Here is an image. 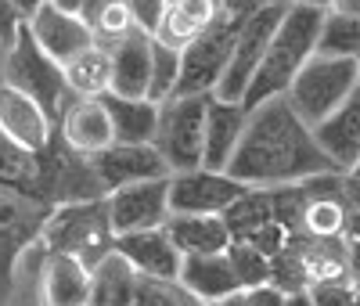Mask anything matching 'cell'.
<instances>
[{"label": "cell", "mask_w": 360, "mask_h": 306, "mask_svg": "<svg viewBox=\"0 0 360 306\" xmlns=\"http://www.w3.org/2000/svg\"><path fill=\"white\" fill-rule=\"evenodd\" d=\"M227 173L242 180L245 188L270 191V188H285V184H299L339 170L317 144L314 127L299 119L288 98H274L249 112L245 137L238 144Z\"/></svg>", "instance_id": "obj_1"}, {"label": "cell", "mask_w": 360, "mask_h": 306, "mask_svg": "<svg viewBox=\"0 0 360 306\" xmlns=\"http://www.w3.org/2000/svg\"><path fill=\"white\" fill-rule=\"evenodd\" d=\"M324 8L317 4H295L288 8L281 29L274 33L266 47V58L259 72L252 76L249 90H245V108H259L263 101H274V98H285L295 76L310 65V58L317 54V40H321V25H324Z\"/></svg>", "instance_id": "obj_2"}, {"label": "cell", "mask_w": 360, "mask_h": 306, "mask_svg": "<svg viewBox=\"0 0 360 306\" xmlns=\"http://www.w3.org/2000/svg\"><path fill=\"white\" fill-rule=\"evenodd\" d=\"M44 245L51 253L76 256L94 270L101 260L115 253V227H112L108 198L54 205L51 220L44 227Z\"/></svg>", "instance_id": "obj_3"}, {"label": "cell", "mask_w": 360, "mask_h": 306, "mask_svg": "<svg viewBox=\"0 0 360 306\" xmlns=\"http://www.w3.org/2000/svg\"><path fill=\"white\" fill-rule=\"evenodd\" d=\"M0 79H4L8 87H15V90H22V94H29V98H37L54 122L62 119V112L76 98L69 90L65 69L37 44V37H33V29H29L25 18L18 25V37H15L8 58H4V65H0Z\"/></svg>", "instance_id": "obj_4"}, {"label": "cell", "mask_w": 360, "mask_h": 306, "mask_svg": "<svg viewBox=\"0 0 360 306\" xmlns=\"http://www.w3.org/2000/svg\"><path fill=\"white\" fill-rule=\"evenodd\" d=\"M360 90V58H324L314 54L310 65L295 76L288 90V105L307 127H321Z\"/></svg>", "instance_id": "obj_5"}, {"label": "cell", "mask_w": 360, "mask_h": 306, "mask_svg": "<svg viewBox=\"0 0 360 306\" xmlns=\"http://www.w3.org/2000/svg\"><path fill=\"white\" fill-rule=\"evenodd\" d=\"M209 98H169L162 101L159 112V130H155V148L169 173H188L205 166V112Z\"/></svg>", "instance_id": "obj_6"}, {"label": "cell", "mask_w": 360, "mask_h": 306, "mask_svg": "<svg viewBox=\"0 0 360 306\" xmlns=\"http://www.w3.org/2000/svg\"><path fill=\"white\" fill-rule=\"evenodd\" d=\"M238 29H242V22H234V18L224 15L217 25H209L195 44H188L184 51H180V79H176V94L173 98L217 94V87H220V79H224V72L231 65Z\"/></svg>", "instance_id": "obj_7"}, {"label": "cell", "mask_w": 360, "mask_h": 306, "mask_svg": "<svg viewBox=\"0 0 360 306\" xmlns=\"http://www.w3.org/2000/svg\"><path fill=\"white\" fill-rule=\"evenodd\" d=\"M51 212H54V205L47 198L25 191V188L0 184V302H4L8 278H11L18 253L44 238Z\"/></svg>", "instance_id": "obj_8"}, {"label": "cell", "mask_w": 360, "mask_h": 306, "mask_svg": "<svg viewBox=\"0 0 360 306\" xmlns=\"http://www.w3.org/2000/svg\"><path fill=\"white\" fill-rule=\"evenodd\" d=\"M288 8L281 4H266L263 11H256L252 18L242 22L238 29V40H234V54H231V65L217 87V98L220 101H245V90L252 83V76L259 72L263 58H266V47L274 40V33L281 29Z\"/></svg>", "instance_id": "obj_9"}, {"label": "cell", "mask_w": 360, "mask_h": 306, "mask_svg": "<svg viewBox=\"0 0 360 306\" xmlns=\"http://www.w3.org/2000/svg\"><path fill=\"white\" fill-rule=\"evenodd\" d=\"M249 188L242 180H234L227 170H188L173 177L169 202L173 212H195V217H224V212L242 198Z\"/></svg>", "instance_id": "obj_10"}, {"label": "cell", "mask_w": 360, "mask_h": 306, "mask_svg": "<svg viewBox=\"0 0 360 306\" xmlns=\"http://www.w3.org/2000/svg\"><path fill=\"white\" fill-rule=\"evenodd\" d=\"M169 188H173V177H159V180L130 184V188H123V191H112L108 195V212H112L115 238L166 227V220L173 217Z\"/></svg>", "instance_id": "obj_11"}, {"label": "cell", "mask_w": 360, "mask_h": 306, "mask_svg": "<svg viewBox=\"0 0 360 306\" xmlns=\"http://www.w3.org/2000/svg\"><path fill=\"white\" fill-rule=\"evenodd\" d=\"M224 220H227L234 241L252 245V249L266 253L270 260H274L278 253H285L288 241H292V234L278 224V212H274V198H270V191H259V188H249L242 198H238L224 212Z\"/></svg>", "instance_id": "obj_12"}, {"label": "cell", "mask_w": 360, "mask_h": 306, "mask_svg": "<svg viewBox=\"0 0 360 306\" xmlns=\"http://www.w3.org/2000/svg\"><path fill=\"white\" fill-rule=\"evenodd\" d=\"M0 134L11 144L40 155V151L54 141L58 122L47 115V108L37 98H29V94H22V90H15L0 79Z\"/></svg>", "instance_id": "obj_13"}, {"label": "cell", "mask_w": 360, "mask_h": 306, "mask_svg": "<svg viewBox=\"0 0 360 306\" xmlns=\"http://www.w3.org/2000/svg\"><path fill=\"white\" fill-rule=\"evenodd\" d=\"M94 162L105 191H123L130 184H144V180H159V177H173L169 166L162 162L155 144H112L105 148L101 155H90Z\"/></svg>", "instance_id": "obj_14"}, {"label": "cell", "mask_w": 360, "mask_h": 306, "mask_svg": "<svg viewBox=\"0 0 360 306\" xmlns=\"http://www.w3.org/2000/svg\"><path fill=\"white\" fill-rule=\"evenodd\" d=\"M29 29H33L37 44L58 61V65H69V61H76L79 54H86L90 47H98L94 40V29L86 25L83 15H69L62 8L54 4H44L33 18H25Z\"/></svg>", "instance_id": "obj_15"}, {"label": "cell", "mask_w": 360, "mask_h": 306, "mask_svg": "<svg viewBox=\"0 0 360 306\" xmlns=\"http://www.w3.org/2000/svg\"><path fill=\"white\" fill-rule=\"evenodd\" d=\"M58 134L79 155H101L105 148L115 144L112 115H108L105 101H98V98H72L69 108L62 112V119H58Z\"/></svg>", "instance_id": "obj_16"}, {"label": "cell", "mask_w": 360, "mask_h": 306, "mask_svg": "<svg viewBox=\"0 0 360 306\" xmlns=\"http://www.w3.org/2000/svg\"><path fill=\"white\" fill-rule=\"evenodd\" d=\"M152 51L155 37L148 33H130L127 40H119L108 47L112 54V94L119 98H148L152 90Z\"/></svg>", "instance_id": "obj_17"}, {"label": "cell", "mask_w": 360, "mask_h": 306, "mask_svg": "<svg viewBox=\"0 0 360 306\" xmlns=\"http://www.w3.org/2000/svg\"><path fill=\"white\" fill-rule=\"evenodd\" d=\"M249 127V108L242 101H220L217 94L209 98L205 112V166L209 170H227L238 144Z\"/></svg>", "instance_id": "obj_18"}, {"label": "cell", "mask_w": 360, "mask_h": 306, "mask_svg": "<svg viewBox=\"0 0 360 306\" xmlns=\"http://www.w3.org/2000/svg\"><path fill=\"white\" fill-rule=\"evenodd\" d=\"M115 253H123L134 263V270L148 274V278H180V267H184V256H180V249L169 241L166 227L119 234Z\"/></svg>", "instance_id": "obj_19"}, {"label": "cell", "mask_w": 360, "mask_h": 306, "mask_svg": "<svg viewBox=\"0 0 360 306\" xmlns=\"http://www.w3.org/2000/svg\"><path fill=\"white\" fill-rule=\"evenodd\" d=\"M180 281H184L205 306H220L227 295L242 292V281H238L234 263H231L227 253L184 256V267H180Z\"/></svg>", "instance_id": "obj_20"}, {"label": "cell", "mask_w": 360, "mask_h": 306, "mask_svg": "<svg viewBox=\"0 0 360 306\" xmlns=\"http://www.w3.org/2000/svg\"><path fill=\"white\" fill-rule=\"evenodd\" d=\"M317 144L324 148V155L335 162L339 173H349L360 162V90L335 112L328 115L321 127H314Z\"/></svg>", "instance_id": "obj_21"}, {"label": "cell", "mask_w": 360, "mask_h": 306, "mask_svg": "<svg viewBox=\"0 0 360 306\" xmlns=\"http://www.w3.org/2000/svg\"><path fill=\"white\" fill-rule=\"evenodd\" d=\"M166 234L180 249V256L227 253L231 241H234L224 217H195V212H173L166 220Z\"/></svg>", "instance_id": "obj_22"}, {"label": "cell", "mask_w": 360, "mask_h": 306, "mask_svg": "<svg viewBox=\"0 0 360 306\" xmlns=\"http://www.w3.org/2000/svg\"><path fill=\"white\" fill-rule=\"evenodd\" d=\"M90 270L69 253H47L44 263V302L47 306H86L90 299Z\"/></svg>", "instance_id": "obj_23"}, {"label": "cell", "mask_w": 360, "mask_h": 306, "mask_svg": "<svg viewBox=\"0 0 360 306\" xmlns=\"http://www.w3.org/2000/svg\"><path fill=\"white\" fill-rule=\"evenodd\" d=\"M101 101L112 115L119 144H152L155 141L162 105H155L152 98H119V94H105Z\"/></svg>", "instance_id": "obj_24"}, {"label": "cell", "mask_w": 360, "mask_h": 306, "mask_svg": "<svg viewBox=\"0 0 360 306\" xmlns=\"http://www.w3.org/2000/svg\"><path fill=\"white\" fill-rule=\"evenodd\" d=\"M137 278H141V274L134 270V263L123 253H112L108 260H101L94 267L86 306H134Z\"/></svg>", "instance_id": "obj_25"}, {"label": "cell", "mask_w": 360, "mask_h": 306, "mask_svg": "<svg viewBox=\"0 0 360 306\" xmlns=\"http://www.w3.org/2000/svg\"><path fill=\"white\" fill-rule=\"evenodd\" d=\"M65 79L76 98H105L112 94V54L105 47H90L65 65Z\"/></svg>", "instance_id": "obj_26"}, {"label": "cell", "mask_w": 360, "mask_h": 306, "mask_svg": "<svg viewBox=\"0 0 360 306\" xmlns=\"http://www.w3.org/2000/svg\"><path fill=\"white\" fill-rule=\"evenodd\" d=\"M317 54L324 58H360V15L328 11L321 25Z\"/></svg>", "instance_id": "obj_27"}, {"label": "cell", "mask_w": 360, "mask_h": 306, "mask_svg": "<svg viewBox=\"0 0 360 306\" xmlns=\"http://www.w3.org/2000/svg\"><path fill=\"white\" fill-rule=\"evenodd\" d=\"M0 184H11V188H25L33 191L40 188V155L25 151L18 144H11L0 134Z\"/></svg>", "instance_id": "obj_28"}, {"label": "cell", "mask_w": 360, "mask_h": 306, "mask_svg": "<svg viewBox=\"0 0 360 306\" xmlns=\"http://www.w3.org/2000/svg\"><path fill=\"white\" fill-rule=\"evenodd\" d=\"M134 306H205L180 278H137V295Z\"/></svg>", "instance_id": "obj_29"}, {"label": "cell", "mask_w": 360, "mask_h": 306, "mask_svg": "<svg viewBox=\"0 0 360 306\" xmlns=\"http://www.w3.org/2000/svg\"><path fill=\"white\" fill-rule=\"evenodd\" d=\"M227 256H231V263H234V274H238V281H242V288L270 285L274 263H270V256H266V253L252 249V245H245V241H231Z\"/></svg>", "instance_id": "obj_30"}, {"label": "cell", "mask_w": 360, "mask_h": 306, "mask_svg": "<svg viewBox=\"0 0 360 306\" xmlns=\"http://www.w3.org/2000/svg\"><path fill=\"white\" fill-rule=\"evenodd\" d=\"M176 79H180V51L155 40V51H152V90H148V98H152L155 105L169 101L176 94Z\"/></svg>", "instance_id": "obj_31"}, {"label": "cell", "mask_w": 360, "mask_h": 306, "mask_svg": "<svg viewBox=\"0 0 360 306\" xmlns=\"http://www.w3.org/2000/svg\"><path fill=\"white\" fill-rule=\"evenodd\" d=\"M270 263H274V274H270V285H274V288H281L285 295L310 292V270H307L303 256H299V249H295L292 241H288V249L278 253Z\"/></svg>", "instance_id": "obj_32"}, {"label": "cell", "mask_w": 360, "mask_h": 306, "mask_svg": "<svg viewBox=\"0 0 360 306\" xmlns=\"http://www.w3.org/2000/svg\"><path fill=\"white\" fill-rule=\"evenodd\" d=\"M314 306H360V281L342 278V281H321L310 288Z\"/></svg>", "instance_id": "obj_33"}, {"label": "cell", "mask_w": 360, "mask_h": 306, "mask_svg": "<svg viewBox=\"0 0 360 306\" xmlns=\"http://www.w3.org/2000/svg\"><path fill=\"white\" fill-rule=\"evenodd\" d=\"M127 8H130V15H134L141 33L155 37L162 18H166V11H169V0H127Z\"/></svg>", "instance_id": "obj_34"}, {"label": "cell", "mask_w": 360, "mask_h": 306, "mask_svg": "<svg viewBox=\"0 0 360 306\" xmlns=\"http://www.w3.org/2000/svg\"><path fill=\"white\" fill-rule=\"evenodd\" d=\"M285 302V292L274 288V285H259V288H242L227 295L220 306H281Z\"/></svg>", "instance_id": "obj_35"}, {"label": "cell", "mask_w": 360, "mask_h": 306, "mask_svg": "<svg viewBox=\"0 0 360 306\" xmlns=\"http://www.w3.org/2000/svg\"><path fill=\"white\" fill-rule=\"evenodd\" d=\"M346 249H349V270H353V278L360 281V209H353V217H349V227H346Z\"/></svg>", "instance_id": "obj_36"}, {"label": "cell", "mask_w": 360, "mask_h": 306, "mask_svg": "<svg viewBox=\"0 0 360 306\" xmlns=\"http://www.w3.org/2000/svg\"><path fill=\"white\" fill-rule=\"evenodd\" d=\"M217 4L224 8V15L227 18H234V22H245V18H252L256 11H263L270 0H217Z\"/></svg>", "instance_id": "obj_37"}, {"label": "cell", "mask_w": 360, "mask_h": 306, "mask_svg": "<svg viewBox=\"0 0 360 306\" xmlns=\"http://www.w3.org/2000/svg\"><path fill=\"white\" fill-rule=\"evenodd\" d=\"M112 4H123V0H83V11H79V15H83L86 22H94V18H98L101 11H108Z\"/></svg>", "instance_id": "obj_38"}, {"label": "cell", "mask_w": 360, "mask_h": 306, "mask_svg": "<svg viewBox=\"0 0 360 306\" xmlns=\"http://www.w3.org/2000/svg\"><path fill=\"white\" fill-rule=\"evenodd\" d=\"M11 4H15V11H18L22 18H33V15L47 4V0H11Z\"/></svg>", "instance_id": "obj_39"}, {"label": "cell", "mask_w": 360, "mask_h": 306, "mask_svg": "<svg viewBox=\"0 0 360 306\" xmlns=\"http://www.w3.org/2000/svg\"><path fill=\"white\" fill-rule=\"evenodd\" d=\"M328 11H339V15H360V0H328Z\"/></svg>", "instance_id": "obj_40"}, {"label": "cell", "mask_w": 360, "mask_h": 306, "mask_svg": "<svg viewBox=\"0 0 360 306\" xmlns=\"http://www.w3.org/2000/svg\"><path fill=\"white\" fill-rule=\"evenodd\" d=\"M281 306H314V295L310 292H292V295H285Z\"/></svg>", "instance_id": "obj_41"}, {"label": "cell", "mask_w": 360, "mask_h": 306, "mask_svg": "<svg viewBox=\"0 0 360 306\" xmlns=\"http://www.w3.org/2000/svg\"><path fill=\"white\" fill-rule=\"evenodd\" d=\"M47 4L62 8V11H69V15H79V11H83V0H47Z\"/></svg>", "instance_id": "obj_42"}, {"label": "cell", "mask_w": 360, "mask_h": 306, "mask_svg": "<svg viewBox=\"0 0 360 306\" xmlns=\"http://www.w3.org/2000/svg\"><path fill=\"white\" fill-rule=\"evenodd\" d=\"M270 4H281V8H295V4H317L328 11V0H270Z\"/></svg>", "instance_id": "obj_43"}]
</instances>
